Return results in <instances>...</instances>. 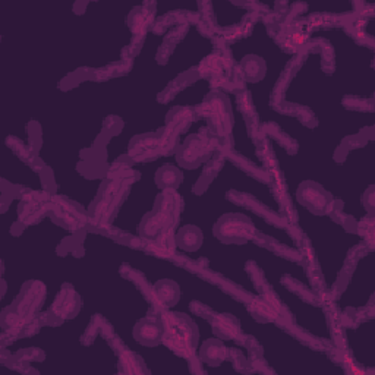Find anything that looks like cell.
Segmentation results:
<instances>
[{"mask_svg": "<svg viewBox=\"0 0 375 375\" xmlns=\"http://www.w3.org/2000/svg\"><path fill=\"white\" fill-rule=\"evenodd\" d=\"M156 185L164 191H175L181 186L184 181V175L173 164H164L156 172Z\"/></svg>", "mask_w": 375, "mask_h": 375, "instance_id": "obj_9", "label": "cell"}, {"mask_svg": "<svg viewBox=\"0 0 375 375\" xmlns=\"http://www.w3.org/2000/svg\"><path fill=\"white\" fill-rule=\"evenodd\" d=\"M226 355H228L226 346H224L223 340L220 339H209L204 341L200 349L201 361L212 367H219L220 364H223L224 359H226Z\"/></svg>", "mask_w": 375, "mask_h": 375, "instance_id": "obj_8", "label": "cell"}, {"mask_svg": "<svg viewBox=\"0 0 375 375\" xmlns=\"http://www.w3.org/2000/svg\"><path fill=\"white\" fill-rule=\"evenodd\" d=\"M241 69L247 81L249 82H260L265 77V62L260 56L249 54L241 62Z\"/></svg>", "mask_w": 375, "mask_h": 375, "instance_id": "obj_11", "label": "cell"}, {"mask_svg": "<svg viewBox=\"0 0 375 375\" xmlns=\"http://www.w3.org/2000/svg\"><path fill=\"white\" fill-rule=\"evenodd\" d=\"M53 309L56 315L62 314V318H73L81 309V297L72 288L65 286L62 293L57 296Z\"/></svg>", "mask_w": 375, "mask_h": 375, "instance_id": "obj_5", "label": "cell"}, {"mask_svg": "<svg viewBox=\"0 0 375 375\" xmlns=\"http://www.w3.org/2000/svg\"><path fill=\"white\" fill-rule=\"evenodd\" d=\"M374 197H375V195H374V186H369L365 192H364V200H362V203H364V207L368 209V212L369 213H372V209H374V205H375V200H374Z\"/></svg>", "mask_w": 375, "mask_h": 375, "instance_id": "obj_12", "label": "cell"}, {"mask_svg": "<svg viewBox=\"0 0 375 375\" xmlns=\"http://www.w3.org/2000/svg\"><path fill=\"white\" fill-rule=\"evenodd\" d=\"M154 296L157 301L166 308H172L175 307L179 299H181V288H179V284L170 279H164L160 280L154 284Z\"/></svg>", "mask_w": 375, "mask_h": 375, "instance_id": "obj_7", "label": "cell"}, {"mask_svg": "<svg viewBox=\"0 0 375 375\" xmlns=\"http://www.w3.org/2000/svg\"><path fill=\"white\" fill-rule=\"evenodd\" d=\"M175 241L179 249H182L185 252H195L203 247L204 235L200 228L193 226V224H188V226L179 229Z\"/></svg>", "mask_w": 375, "mask_h": 375, "instance_id": "obj_6", "label": "cell"}, {"mask_svg": "<svg viewBox=\"0 0 375 375\" xmlns=\"http://www.w3.org/2000/svg\"><path fill=\"white\" fill-rule=\"evenodd\" d=\"M208 149L205 142L198 137V135H191L185 140L177 152V161L182 164L184 168L195 169L198 168L201 163L207 159Z\"/></svg>", "mask_w": 375, "mask_h": 375, "instance_id": "obj_3", "label": "cell"}, {"mask_svg": "<svg viewBox=\"0 0 375 375\" xmlns=\"http://www.w3.org/2000/svg\"><path fill=\"white\" fill-rule=\"evenodd\" d=\"M253 223L241 213L224 214L214 226V235L223 244H247L253 237Z\"/></svg>", "mask_w": 375, "mask_h": 375, "instance_id": "obj_1", "label": "cell"}, {"mask_svg": "<svg viewBox=\"0 0 375 375\" xmlns=\"http://www.w3.org/2000/svg\"><path fill=\"white\" fill-rule=\"evenodd\" d=\"M133 339L147 348L159 346L164 339V325L156 318H142L133 327Z\"/></svg>", "mask_w": 375, "mask_h": 375, "instance_id": "obj_4", "label": "cell"}, {"mask_svg": "<svg viewBox=\"0 0 375 375\" xmlns=\"http://www.w3.org/2000/svg\"><path fill=\"white\" fill-rule=\"evenodd\" d=\"M297 201L301 203L311 213L323 216L332 207L333 197L327 189L314 181L302 182L296 192Z\"/></svg>", "mask_w": 375, "mask_h": 375, "instance_id": "obj_2", "label": "cell"}, {"mask_svg": "<svg viewBox=\"0 0 375 375\" xmlns=\"http://www.w3.org/2000/svg\"><path fill=\"white\" fill-rule=\"evenodd\" d=\"M175 323L177 327V332L181 333L184 341L191 351H195L198 346V328L195 323L188 318L184 314H175Z\"/></svg>", "mask_w": 375, "mask_h": 375, "instance_id": "obj_10", "label": "cell"}]
</instances>
